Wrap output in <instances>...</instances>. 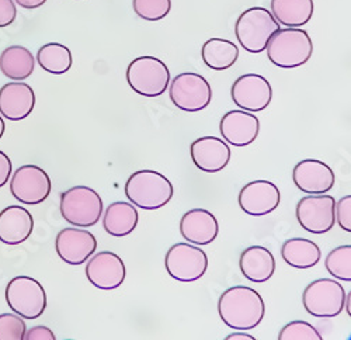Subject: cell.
<instances>
[{
  "label": "cell",
  "mask_w": 351,
  "mask_h": 340,
  "mask_svg": "<svg viewBox=\"0 0 351 340\" xmlns=\"http://www.w3.org/2000/svg\"><path fill=\"white\" fill-rule=\"evenodd\" d=\"M225 339L226 340H254V337L247 333H232V335L226 336Z\"/></svg>",
  "instance_id": "cell-39"
},
{
  "label": "cell",
  "mask_w": 351,
  "mask_h": 340,
  "mask_svg": "<svg viewBox=\"0 0 351 340\" xmlns=\"http://www.w3.org/2000/svg\"><path fill=\"white\" fill-rule=\"evenodd\" d=\"M191 160L206 173H218L230 162V148L217 136H201L190 145Z\"/></svg>",
  "instance_id": "cell-19"
},
{
  "label": "cell",
  "mask_w": 351,
  "mask_h": 340,
  "mask_svg": "<svg viewBox=\"0 0 351 340\" xmlns=\"http://www.w3.org/2000/svg\"><path fill=\"white\" fill-rule=\"evenodd\" d=\"M17 17V8L14 0H0V28L14 23Z\"/></svg>",
  "instance_id": "cell-35"
},
{
  "label": "cell",
  "mask_w": 351,
  "mask_h": 340,
  "mask_svg": "<svg viewBox=\"0 0 351 340\" xmlns=\"http://www.w3.org/2000/svg\"><path fill=\"white\" fill-rule=\"evenodd\" d=\"M127 82L135 93L143 97H159L169 88L170 71L155 56H138L127 68Z\"/></svg>",
  "instance_id": "cell-6"
},
{
  "label": "cell",
  "mask_w": 351,
  "mask_h": 340,
  "mask_svg": "<svg viewBox=\"0 0 351 340\" xmlns=\"http://www.w3.org/2000/svg\"><path fill=\"white\" fill-rule=\"evenodd\" d=\"M313 0H271V14L289 28H301L308 24L313 16Z\"/></svg>",
  "instance_id": "cell-27"
},
{
  "label": "cell",
  "mask_w": 351,
  "mask_h": 340,
  "mask_svg": "<svg viewBox=\"0 0 351 340\" xmlns=\"http://www.w3.org/2000/svg\"><path fill=\"white\" fill-rule=\"evenodd\" d=\"M281 258L291 267L306 270L315 267L320 262L322 252L311 239L291 238L281 246Z\"/></svg>",
  "instance_id": "cell-26"
},
{
  "label": "cell",
  "mask_w": 351,
  "mask_h": 340,
  "mask_svg": "<svg viewBox=\"0 0 351 340\" xmlns=\"http://www.w3.org/2000/svg\"><path fill=\"white\" fill-rule=\"evenodd\" d=\"M5 131H6V124H5V121H3V117L0 116V139H2Z\"/></svg>",
  "instance_id": "cell-40"
},
{
  "label": "cell",
  "mask_w": 351,
  "mask_h": 340,
  "mask_svg": "<svg viewBox=\"0 0 351 340\" xmlns=\"http://www.w3.org/2000/svg\"><path fill=\"white\" fill-rule=\"evenodd\" d=\"M239 267L245 278L256 284H261L274 276L276 259L265 246H249L241 254Z\"/></svg>",
  "instance_id": "cell-23"
},
{
  "label": "cell",
  "mask_w": 351,
  "mask_h": 340,
  "mask_svg": "<svg viewBox=\"0 0 351 340\" xmlns=\"http://www.w3.org/2000/svg\"><path fill=\"white\" fill-rule=\"evenodd\" d=\"M97 249V239L82 228H65L55 239V250L61 260L71 266H80L89 260Z\"/></svg>",
  "instance_id": "cell-15"
},
{
  "label": "cell",
  "mask_w": 351,
  "mask_h": 340,
  "mask_svg": "<svg viewBox=\"0 0 351 340\" xmlns=\"http://www.w3.org/2000/svg\"><path fill=\"white\" fill-rule=\"evenodd\" d=\"M180 234L189 243L206 246L218 238L219 223L208 210H190L180 219Z\"/></svg>",
  "instance_id": "cell-21"
},
{
  "label": "cell",
  "mask_w": 351,
  "mask_h": 340,
  "mask_svg": "<svg viewBox=\"0 0 351 340\" xmlns=\"http://www.w3.org/2000/svg\"><path fill=\"white\" fill-rule=\"evenodd\" d=\"M165 267L173 280L193 282L199 280L208 270L207 253L193 243H176L165 256Z\"/></svg>",
  "instance_id": "cell-10"
},
{
  "label": "cell",
  "mask_w": 351,
  "mask_h": 340,
  "mask_svg": "<svg viewBox=\"0 0 351 340\" xmlns=\"http://www.w3.org/2000/svg\"><path fill=\"white\" fill-rule=\"evenodd\" d=\"M346 291L336 278H317L306 286L302 304L306 313L316 318H335L344 309Z\"/></svg>",
  "instance_id": "cell-7"
},
{
  "label": "cell",
  "mask_w": 351,
  "mask_h": 340,
  "mask_svg": "<svg viewBox=\"0 0 351 340\" xmlns=\"http://www.w3.org/2000/svg\"><path fill=\"white\" fill-rule=\"evenodd\" d=\"M278 21L265 8L245 10L235 24V34L241 47L250 53H261L271 37L280 30Z\"/></svg>",
  "instance_id": "cell-4"
},
{
  "label": "cell",
  "mask_w": 351,
  "mask_h": 340,
  "mask_svg": "<svg viewBox=\"0 0 351 340\" xmlns=\"http://www.w3.org/2000/svg\"><path fill=\"white\" fill-rule=\"evenodd\" d=\"M36 69V58L32 51L23 45L8 47L0 53V72L14 82L30 77Z\"/></svg>",
  "instance_id": "cell-25"
},
{
  "label": "cell",
  "mask_w": 351,
  "mask_h": 340,
  "mask_svg": "<svg viewBox=\"0 0 351 340\" xmlns=\"http://www.w3.org/2000/svg\"><path fill=\"white\" fill-rule=\"evenodd\" d=\"M36 107V93L30 84L10 82L0 89V116L9 121H21Z\"/></svg>",
  "instance_id": "cell-20"
},
{
  "label": "cell",
  "mask_w": 351,
  "mask_h": 340,
  "mask_svg": "<svg viewBox=\"0 0 351 340\" xmlns=\"http://www.w3.org/2000/svg\"><path fill=\"white\" fill-rule=\"evenodd\" d=\"M294 184L306 194H325L335 187L336 176L333 169L317 159H305L292 170Z\"/></svg>",
  "instance_id": "cell-18"
},
{
  "label": "cell",
  "mask_w": 351,
  "mask_h": 340,
  "mask_svg": "<svg viewBox=\"0 0 351 340\" xmlns=\"http://www.w3.org/2000/svg\"><path fill=\"white\" fill-rule=\"evenodd\" d=\"M52 190V182L45 170L36 165L20 166L10 179V193L25 206L44 203Z\"/></svg>",
  "instance_id": "cell-12"
},
{
  "label": "cell",
  "mask_w": 351,
  "mask_h": 340,
  "mask_svg": "<svg viewBox=\"0 0 351 340\" xmlns=\"http://www.w3.org/2000/svg\"><path fill=\"white\" fill-rule=\"evenodd\" d=\"M325 267L336 280L351 281V246L343 245L330 250L325 259Z\"/></svg>",
  "instance_id": "cell-30"
},
{
  "label": "cell",
  "mask_w": 351,
  "mask_h": 340,
  "mask_svg": "<svg viewBox=\"0 0 351 340\" xmlns=\"http://www.w3.org/2000/svg\"><path fill=\"white\" fill-rule=\"evenodd\" d=\"M169 88L171 103L186 112L206 110L213 100L210 82L194 72H184L176 76Z\"/></svg>",
  "instance_id": "cell-9"
},
{
  "label": "cell",
  "mask_w": 351,
  "mask_h": 340,
  "mask_svg": "<svg viewBox=\"0 0 351 340\" xmlns=\"http://www.w3.org/2000/svg\"><path fill=\"white\" fill-rule=\"evenodd\" d=\"M218 314L222 322L232 329L252 330L265 319L266 304L256 290L235 286L221 294Z\"/></svg>",
  "instance_id": "cell-1"
},
{
  "label": "cell",
  "mask_w": 351,
  "mask_h": 340,
  "mask_svg": "<svg viewBox=\"0 0 351 340\" xmlns=\"http://www.w3.org/2000/svg\"><path fill=\"white\" fill-rule=\"evenodd\" d=\"M86 277L90 284L103 291H112L123 286L127 269L123 259L114 252L93 253L86 265Z\"/></svg>",
  "instance_id": "cell-14"
},
{
  "label": "cell",
  "mask_w": 351,
  "mask_h": 340,
  "mask_svg": "<svg viewBox=\"0 0 351 340\" xmlns=\"http://www.w3.org/2000/svg\"><path fill=\"white\" fill-rule=\"evenodd\" d=\"M278 340H324V337L309 322L294 321L281 329Z\"/></svg>",
  "instance_id": "cell-32"
},
{
  "label": "cell",
  "mask_w": 351,
  "mask_h": 340,
  "mask_svg": "<svg viewBox=\"0 0 351 340\" xmlns=\"http://www.w3.org/2000/svg\"><path fill=\"white\" fill-rule=\"evenodd\" d=\"M27 330L24 319L17 314H0V340H23Z\"/></svg>",
  "instance_id": "cell-33"
},
{
  "label": "cell",
  "mask_w": 351,
  "mask_h": 340,
  "mask_svg": "<svg viewBox=\"0 0 351 340\" xmlns=\"http://www.w3.org/2000/svg\"><path fill=\"white\" fill-rule=\"evenodd\" d=\"M267 56L273 65L282 69H294L309 62L313 53V42L309 34L301 28H284L271 37Z\"/></svg>",
  "instance_id": "cell-3"
},
{
  "label": "cell",
  "mask_w": 351,
  "mask_h": 340,
  "mask_svg": "<svg viewBox=\"0 0 351 340\" xmlns=\"http://www.w3.org/2000/svg\"><path fill=\"white\" fill-rule=\"evenodd\" d=\"M201 58L210 69L226 71L237 64L239 58V48L229 40L211 38L204 42L201 48Z\"/></svg>",
  "instance_id": "cell-28"
},
{
  "label": "cell",
  "mask_w": 351,
  "mask_h": 340,
  "mask_svg": "<svg viewBox=\"0 0 351 340\" xmlns=\"http://www.w3.org/2000/svg\"><path fill=\"white\" fill-rule=\"evenodd\" d=\"M55 333L48 326H34L25 330L23 340H55Z\"/></svg>",
  "instance_id": "cell-36"
},
{
  "label": "cell",
  "mask_w": 351,
  "mask_h": 340,
  "mask_svg": "<svg viewBox=\"0 0 351 340\" xmlns=\"http://www.w3.org/2000/svg\"><path fill=\"white\" fill-rule=\"evenodd\" d=\"M335 212H336V223H339L341 230L350 234L351 232V195L350 194L346 197H341L339 202H336Z\"/></svg>",
  "instance_id": "cell-34"
},
{
  "label": "cell",
  "mask_w": 351,
  "mask_h": 340,
  "mask_svg": "<svg viewBox=\"0 0 351 340\" xmlns=\"http://www.w3.org/2000/svg\"><path fill=\"white\" fill-rule=\"evenodd\" d=\"M34 231L32 212L20 206H10L0 211V242L17 246L25 242Z\"/></svg>",
  "instance_id": "cell-22"
},
{
  "label": "cell",
  "mask_w": 351,
  "mask_h": 340,
  "mask_svg": "<svg viewBox=\"0 0 351 340\" xmlns=\"http://www.w3.org/2000/svg\"><path fill=\"white\" fill-rule=\"evenodd\" d=\"M76 2H80V0H76Z\"/></svg>",
  "instance_id": "cell-41"
},
{
  "label": "cell",
  "mask_w": 351,
  "mask_h": 340,
  "mask_svg": "<svg viewBox=\"0 0 351 340\" xmlns=\"http://www.w3.org/2000/svg\"><path fill=\"white\" fill-rule=\"evenodd\" d=\"M10 176H12V160L3 151H0V189L8 184Z\"/></svg>",
  "instance_id": "cell-37"
},
{
  "label": "cell",
  "mask_w": 351,
  "mask_h": 340,
  "mask_svg": "<svg viewBox=\"0 0 351 340\" xmlns=\"http://www.w3.org/2000/svg\"><path fill=\"white\" fill-rule=\"evenodd\" d=\"M239 207L252 217H263L276 211L281 203L278 187L269 180H254L243 186L238 197Z\"/></svg>",
  "instance_id": "cell-16"
},
{
  "label": "cell",
  "mask_w": 351,
  "mask_h": 340,
  "mask_svg": "<svg viewBox=\"0 0 351 340\" xmlns=\"http://www.w3.org/2000/svg\"><path fill=\"white\" fill-rule=\"evenodd\" d=\"M230 96L233 103L241 110L258 112L270 106L273 100V88L265 76L247 73L233 82Z\"/></svg>",
  "instance_id": "cell-13"
},
{
  "label": "cell",
  "mask_w": 351,
  "mask_h": 340,
  "mask_svg": "<svg viewBox=\"0 0 351 340\" xmlns=\"http://www.w3.org/2000/svg\"><path fill=\"white\" fill-rule=\"evenodd\" d=\"M219 131L228 145L249 147L258 136L260 120L249 111L232 110L221 119Z\"/></svg>",
  "instance_id": "cell-17"
},
{
  "label": "cell",
  "mask_w": 351,
  "mask_h": 340,
  "mask_svg": "<svg viewBox=\"0 0 351 340\" xmlns=\"http://www.w3.org/2000/svg\"><path fill=\"white\" fill-rule=\"evenodd\" d=\"M132 9L146 21L163 20L171 10V0H132Z\"/></svg>",
  "instance_id": "cell-31"
},
{
  "label": "cell",
  "mask_w": 351,
  "mask_h": 340,
  "mask_svg": "<svg viewBox=\"0 0 351 340\" xmlns=\"http://www.w3.org/2000/svg\"><path fill=\"white\" fill-rule=\"evenodd\" d=\"M6 302L23 319H37L47 308V293L41 282L28 276H17L6 287Z\"/></svg>",
  "instance_id": "cell-8"
},
{
  "label": "cell",
  "mask_w": 351,
  "mask_h": 340,
  "mask_svg": "<svg viewBox=\"0 0 351 340\" xmlns=\"http://www.w3.org/2000/svg\"><path fill=\"white\" fill-rule=\"evenodd\" d=\"M47 0H14V3H17L20 8L27 9V10H34L45 5Z\"/></svg>",
  "instance_id": "cell-38"
},
{
  "label": "cell",
  "mask_w": 351,
  "mask_h": 340,
  "mask_svg": "<svg viewBox=\"0 0 351 340\" xmlns=\"http://www.w3.org/2000/svg\"><path fill=\"white\" fill-rule=\"evenodd\" d=\"M61 215L77 228H90L99 223L103 215L100 194L87 186H75L61 194Z\"/></svg>",
  "instance_id": "cell-5"
},
{
  "label": "cell",
  "mask_w": 351,
  "mask_h": 340,
  "mask_svg": "<svg viewBox=\"0 0 351 340\" xmlns=\"http://www.w3.org/2000/svg\"><path fill=\"white\" fill-rule=\"evenodd\" d=\"M336 200L325 194H309L298 202L295 215L302 228L313 235H325L336 223Z\"/></svg>",
  "instance_id": "cell-11"
},
{
  "label": "cell",
  "mask_w": 351,
  "mask_h": 340,
  "mask_svg": "<svg viewBox=\"0 0 351 340\" xmlns=\"http://www.w3.org/2000/svg\"><path fill=\"white\" fill-rule=\"evenodd\" d=\"M125 195L135 207L155 211L170 203L174 187L165 175L155 170H138L125 183Z\"/></svg>",
  "instance_id": "cell-2"
},
{
  "label": "cell",
  "mask_w": 351,
  "mask_h": 340,
  "mask_svg": "<svg viewBox=\"0 0 351 340\" xmlns=\"http://www.w3.org/2000/svg\"><path fill=\"white\" fill-rule=\"evenodd\" d=\"M103 212L104 231L114 238L131 235L139 222L136 207L127 202L111 203Z\"/></svg>",
  "instance_id": "cell-24"
},
{
  "label": "cell",
  "mask_w": 351,
  "mask_h": 340,
  "mask_svg": "<svg viewBox=\"0 0 351 340\" xmlns=\"http://www.w3.org/2000/svg\"><path fill=\"white\" fill-rule=\"evenodd\" d=\"M37 62L48 73L64 75L72 68L73 58L71 49L64 44L49 42L38 49Z\"/></svg>",
  "instance_id": "cell-29"
}]
</instances>
